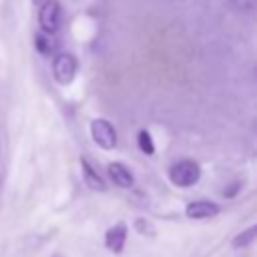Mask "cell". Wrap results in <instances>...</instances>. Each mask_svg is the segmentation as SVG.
Returning <instances> with one entry per match:
<instances>
[{"instance_id": "cell-1", "label": "cell", "mask_w": 257, "mask_h": 257, "mask_svg": "<svg viewBox=\"0 0 257 257\" xmlns=\"http://www.w3.org/2000/svg\"><path fill=\"white\" fill-rule=\"evenodd\" d=\"M199 177H201V167L195 161H191V159H183V161L175 163L169 169L171 183L177 185V187H183V189L195 185L199 181Z\"/></svg>"}, {"instance_id": "cell-4", "label": "cell", "mask_w": 257, "mask_h": 257, "mask_svg": "<svg viewBox=\"0 0 257 257\" xmlns=\"http://www.w3.org/2000/svg\"><path fill=\"white\" fill-rule=\"evenodd\" d=\"M90 135H92V141L104 151H110L116 147V131L106 118H94L90 122Z\"/></svg>"}, {"instance_id": "cell-6", "label": "cell", "mask_w": 257, "mask_h": 257, "mask_svg": "<svg viewBox=\"0 0 257 257\" xmlns=\"http://www.w3.org/2000/svg\"><path fill=\"white\" fill-rule=\"evenodd\" d=\"M126 243V225L124 223H116L114 227H110L104 235V245L112 251V253H120L124 249Z\"/></svg>"}, {"instance_id": "cell-7", "label": "cell", "mask_w": 257, "mask_h": 257, "mask_svg": "<svg viewBox=\"0 0 257 257\" xmlns=\"http://www.w3.org/2000/svg\"><path fill=\"white\" fill-rule=\"evenodd\" d=\"M106 171H108V177L112 179V183H114L116 187H120V189H128V187L135 185V177H133V173H131L128 167H124L122 163H110Z\"/></svg>"}, {"instance_id": "cell-3", "label": "cell", "mask_w": 257, "mask_h": 257, "mask_svg": "<svg viewBox=\"0 0 257 257\" xmlns=\"http://www.w3.org/2000/svg\"><path fill=\"white\" fill-rule=\"evenodd\" d=\"M60 16H62L60 2L58 0H44L40 6V14H38V22H40L42 32L52 36L60 26Z\"/></svg>"}, {"instance_id": "cell-9", "label": "cell", "mask_w": 257, "mask_h": 257, "mask_svg": "<svg viewBox=\"0 0 257 257\" xmlns=\"http://www.w3.org/2000/svg\"><path fill=\"white\" fill-rule=\"evenodd\" d=\"M255 239H257V223L251 225V227H247V229H243L239 235H235V237H233V247H235V249H245V247H249Z\"/></svg>"}, {"instance_id": "cell-10", "label": "cell", "mask_w": 257, "mask_h": 257, "mask_svg": "<svg viewBox=\"0 0 257 257\" xmlns=\"http://www.w3.org/2000/svg\"><path fill=\"white\" fill-rule=\"evenodd\" d=\"M137 143H139V149L145 153V155H153L155 153V143H153V137L149 131H141L137 135Z\"/></svg>"}, {"instance_id": "cell-2", "label": "cell", "mask_w": 257, "mask_h": 257, "mask_svg": "<svg viewBox=\"0 0 257 257\" xmlns=\"http://www.w3.org/2000/svg\"><path fill=\"white\" fill-rule=\"evenodd\" d=\"M76 70H78V60L74 54H70V52L56 54V58L52 62V74L58 84H70L76 76Z\"/></svg>"}, {"instance_id": "cell-8", "label": "cell", "mask_w": 257, "mask_h": 257, "mask_svg": "<svg viewBox=\"0 0 257 257\" xmlns=\"http://www.w3.org/2000/svg\"><path fill=\"white\" fill-rule=\"evenodd\" d=\"M80 167H82V177H84V183L88 185V189H92V191H106L104 179L98 175V171L86 159H80Z\"/></svg>"}, {"instance_id": "cell-11", "label": "cell", "mask_w": 257, "mask_h": 257, "mask_svg": "<svg viewBox=\"0 0 257 257\" xmlns=\"http://www.w3.org/2000/svg\"><path fill=\"white\" fill-rule=\"evenodd\" d=\"M36 48H38V52H42V54H50L52 48H54V42H52L50 34L40 32V34L36 36Z\"/></svg>"}, {"instance_id": "cell-12", "label": "cell", "mask_w": 257, "mask_h": 257, "mask_svg": "<svg viewBox=\"0 0 257 257\" xmlns=\"http://www.w3.org/2000/svg\"><path fill=\"white\" fill-rule=\"evenodd\" d=\"M34 2H36V4H40V2H44V0H34Z\"/></svg>"}, {"instance_id": "cell-5", "label": "cell", "mask_w": 257, "mask_h": 257, "mask_svg": "<svg viewBox=\"0 0 257 257\" xmlns=\"http://www.w3.org/2000/svg\"><path fill=\"white\" fill-rule=\"evenodd\" d=\"M219 213V205L213 201H193L187 205L185 215L189 219H209Z\"/></svg>"}]
</instances>
